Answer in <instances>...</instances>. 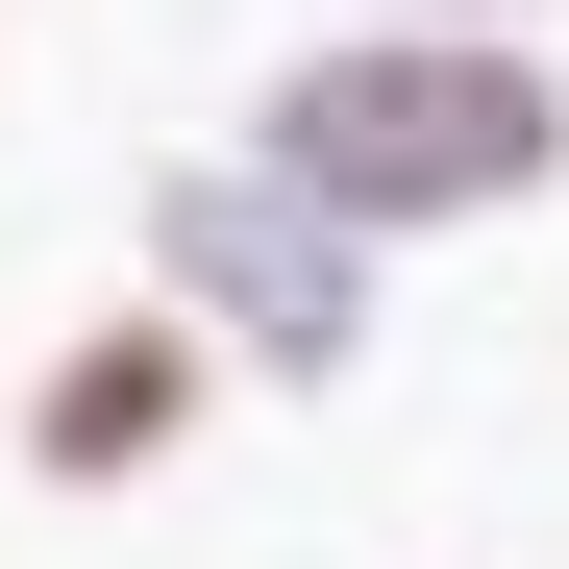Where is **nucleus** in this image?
Instances as JSON below:
<instances>
[{
	"instance_id": "obj_3",
	"label": "nucleus",
	"mask_w": 569,
	"mask_h": 569,
	"mask_svg": "<svg viewBox=\"0 0 569 569\" xmlns=\"http://www.w3.org/2000/svg\"><path fill=\"white\" fill-rule=\"evenodd\" d=\"M199 397H223V371H199V322H173V298H124V322H74V347H50L26 470H50V496H124L149 446H199Z\"/></svg>"
},
{
	"instance_id": "obj_1",
	"label": "nucleus",
	"mask_w": 569,
	"mask_h": 569,
	"mask_svg": "<svg viewBox=\"0 0 569 569\" xmlns=\"http://www.w3.org/2000/svg\"><path fill=\"white\" fill-rule=\"evenodd\" d=\"M545 149H569L545 50L371 26V50H322L298 100H272V199H322V223H496V199H545Z\"/></svg>"
},
{
	"instance_id": "obj_2",
	"label": "nucleus",
	"mask_w": 569,
	"mask_h": 569,
	"mask_svg": "<svg viewBox=\"0 0 569 569\" xmlns=\"http://www.w3.org/2000/svg\"><path fill=\"white\" fill-rule=\"evenodd\" d=\"M149 248H173V322L248 347V371H322V347H347V223H322V199H272V173H199Z\"/></svg>"
}]
</instances>
